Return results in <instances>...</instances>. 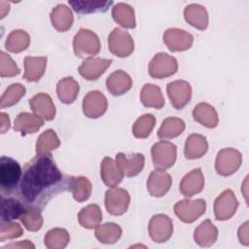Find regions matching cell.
I'll return each instance as SVG.
<instances>
[{"label":"cell","instance_id":"cell-1","mask_svg":"<svg viewBox=\"0 0 249 249\" xmlns=\"http://www.w3.org/2000/svg\"><path fill=\"white\" fill-rule=\"evenodd\" d=\"M71 178L61 173L51 153L36 155L23 167L18 196L27 207L41 210L56 195L70 191Z\"/></svg>","mask_w":249,"mask_h":249},{"label":"cell","instance_id":"cell-2","mask_svg":"<svg viewBox=\"0 0 249 249\" xmlns=\"http://www.w3.org/2000/svg\"><path fill=\"white\" fill-rule=\"evenodd\" d=\"M22 170L19 163L9 157L0 159V187L2 196L12 195L19 187Z\"/></svg>","mask_w":249,"mask_h":249},{"label":"cell","instance_id":"cell-3","mask_svg":"<svg viewBox=\"0 0 249 249\" xmlns=\"http://www.w3.org/2000/svg\"><path fill=\"white\" fill-rule=\"evenodd\" d=\"M73 50L78 57H92L100 52L99 38L93 31L81 28L73 38Z\"/></svg>","mask_w":249,"mask_h":249},{"label":"cell","instance_id":"cell-4","mask_svg":"<svg viewBox=\"0 0 249 249\" xmlns=\"http://www.w3.org/2000/svg\"><path fill=\"white\" fill-rule=\"evenodd\" d=\"M151 155L155 168L165 170L175 163L177 148L173 143L161 140L152 146Z\"/></svg>","mask_w":249,"mask_h":249},{"label":"cell","instance_id":"cell-5","mask_svg":"<svg viewBox=\"0 0 249 249\" xmlns=\"http://www.w3.org/2000/svg\"><path fill=\"white\" fill-rule=\"evenodd\" d=\"M108 49L116 56L126 57L134 50L133 39L127 31L116 27L108 36Z\"/></svg>","mask_w":249,"mask_h":249},{"label":"cell","instance_id":"cell-6","mask_svg":"<svg viewBox=\"0 0 249 249\" xmlns=\"http://www.w3.org/2000/svg\"><path fill=\"white\" fill-rule=\"evenodd\" d=\"M242 155L233 148H225L219 151L215 160V169L222 176L233 174L241 165Z\"/></svg>","mask_w":249,"mask_h":249},{"label":"cell","instance_id":"cell-7","mask_svg":"<svg viewBox=\"0 0 249 249\" xmlns=\"http://www.w3.org/2000/svg\"><path fill=\"white\" fill-rule=\"evenodd\" d=\"M178 63L175 57L165 53H158L150 61L148 71L152 78L163 79L177 72Z\"/></svg>","mask_w":249,"mask_h":249},{"label":"cell","instance_id":"cell-8","mask_svg":"<svg viewBox=\"0 0 249 249\" xmlns=\"http://www.w3.org/2000/svg\"><path fill=\"white\" fill-rule=\"evenodd\" d=\"M130 202V196L126 190L112 187L105 193V207L109 214L121 216L126 212Z\"/></svg>","mask_w":249,"mask_h":249},{"label":"cell","instance_id":"cell-9","mask_svg":"<svg viewBox=\"0 0 249 249\" xmlns=\"http://www.w3.org/2000/svg\"><path fill=\"white\" fill-rule=\"evenodd\" d=\"M206 209L205 200L197 199H183L175 203L174 212L176 216L184 223H193L204 214Z\"/></svg>","mask_w":249,"mask_h":249},{"label":"cell","instance_id":"cell-10","mask_svg":"<svg viewBox=\"0 0 249 249\" xmlns=\"http://www.w3.org/2000/svg\"><path fill=\"white\" fill-rule=\"evenodd\" d=\"M148 230L153 241L158 243L165 242L172 235V220L164 214L154 215L149 222Z\"/></svg>","mask_w":249,"mask_h":249},{"label":"cell","instance_id":"cell-11","mask_svg":"<svg viewBox=\"0 0 249 249\" xmlns=\"http://www.w3.org/2000/svg\"><path fill=\"white\" fill-rule=\"evenodd\" d=\"M166 92L171 105L175 109L180 110L190 101L192 97V87L187 81L176 80L167 84Z\"/></svg>","mask_w":249,"mask_h":249},{"label":"cell","instance_id":"cell-12","mask_svg":"<svg viewBox=\"0 0 249 249\" xmlns=\"http://www.w3.org/2000/svg\"><path fill=\"white\" fill-rule=\"evenodd\" d=\"M238 201L234 193L228 189L224 191L214 201V214L217 220L226 221L231 219L236 212Z\"/></svg>","mask_w":249,"mask_h":249},{"label":"cell","instance_id":"cell-13","mask_svg":"<svg viewBox=\"0 0 249 249\" xmlns=\"http://www.w3.org/2000/svg\"><path fill=\"white\" fill-rule=\"evenodd\" d=\"M108 102L105 95L99 90L88 92L83 99V112L89 119L101 117L107 110Z\"/></svg>","mask_w":249,"mask_h":249},{"label":"cell","instance_id":"cell-14","mask_svg":"<svg viewBox=\"0 0 249 249\" xmlns=\"http://www.w3.org/2000/svg\"><path fill=\"white\" fill-rule=\"evenodd\" d=\"M163 42L170 52H183L192 47L194 37L183 29L168 28L163 34Z\"/></svg>","mask_w":249,"mask_h":249},{"label":"cell","instance_id":"cell-15","mask_svg":"<svg viewBox=\"0 0 249 249\" xmlns=\"http://www.w3.org/2000/svg\"><path fill=\"white\" fill-rule=\"evenodd\" d=\"M116 163L124 176L133 177L139 174L145 163V158L143 154L135 153L129 156L124 153H119L116 156Z\"/></svg>","mask_w":249,"mask_h":249},{"label":"cell","instance_id":"cell-16","mask_svg":"<svg viewBox=\"0 0 249 249\" xmlns=\"http://www.w3.org/2000/svg\"><path fill=\"white\" fill-rule=\"evenodd\" d=\"M172 184L171 176L161 169L152 171L147 180V190L152 196H163Z\"/></svg>","mask_w":249,"mask_h":249},{"label":"cell","instance_id":"cell-17","mask_svg":"<svg viewBox=\"0 0 249 249\" xmlns=\"http://www.w3.org/2000/svg\"><path fill=\"white\" fill-rule=\"evenodd\" d=\"M111 63H112V59H106V58H100V57H89V58H86L82 62V64L78 68V71L84 79L89 81H93V80H97L111 65Z\"/></svg>","mask_w":249,"mask_h":249},{"label":"cell","instance_id":"cell-18","mask_svg":"<svg viewBox=\"0 0 249 249\" xmlns=\"http://www.w3.org/2000/svg\"><path fill=\"white\" fill-rule=\"evenodd\" d=\"M29 106L32 111L46 121H52L55 117V106L51 96L40 92L29 99Z\"/></svg>","mask_w":249,"mask_h":249},{"label":"cell","instance_id":"cell-19","mask_svg":"<svg viewBox=\"0 0 249 249\" xmlns=\"http://www.w3.org/2000/svg\"><path fill=\"white\" fill-rule=\"evenodd\" d=\"M204 187V177L200 168H195L187 173L180 182V192L183 196L191 197L199 194Z\"/></svg>","mask_w":249,"mask_h":249},{"label":"cell","instance_id":"cell-20","mask_svg":"<svg viewBox=\"0 0 249 249\" xmlns=\"http://www.w3.org/2000/svg\"><path fill=\"white\" fill-rule=\"evenodd\" d=\"M131 87L132 80L130 76L123 70H117L113 72L106 79V88L108 91L115 96H119L127 92Z\"/></svg>","mask_w":249,"mask_h":249},{"label":"cell","instance_id":"cell-21","mask_svg":"<svg viewBox=\"0 0 249 249\" xmlns=\"http://www.w3.org/2000/svg\"><path fill=\"white\" fill-rule=\"evenodd\" d=\"M52 24L58 32H65L72 27L74 17L70 8L64 4L56 5L50 15Z\"/></svg>","mask_w":249,"mask_h":249},{"label":"cell","instance_id":"cell-22","mask_svg":"<svg viewBox=\"0 0 249 249\" xmlns=\"http://www.w3.org/2000/svg\"><path fill=\"white\" fill-rule=\"evenodd\" d=\"M184 18L192 26L199 30H205L208 26V13L202 5L190 4L184 9Z\"/></svg>","mask_w":249,"mask_h":249},{"label":"cell","instance_id":"cell-23","mask_svg":"<svg viewBox=\"0 0 249 249\" xmlns=\"http://www.w3.org/2000/svg\"><path fill=\"white\" fill-rule=\"evenodd\" d=\"M43 124L44 121L38 115L22 112L16 118L14 129L16 131H20L22 135H25L29 133H35L43 126Z\"/></svg>","mask_w":249,"mask_h":249},{"label":"cell","instance_id":"cell-24","mask_svg":"<svg viewBox=\"0 0 249 249\" xmlns=\"http://www.w3.org/2000/svg\"><path fill=\"white\" fill-rule=\"evenodd\" d=\"M208 151V142L206 137L194 133L189 135L185 142L184 154L188 160H196L204 156Z\"/></svg>","mask_w":249,"mask_h":249},{"label":"cell","instance_id":"cell-25","mask_svg":"<svg viewBox=\"0 0 249 249\" xmlns=\"http://www.w3.org/2000/svg\"><path fill=\"white\" fill-rule=\"evenodd\" d=\"M100 175L103 183L108 187H117L123 180L124 174L118 167L116 160L105 157L100 165Z\"/></svg>","mask_w":249,"mask_h":249},{"label":"cell","instance_id":"cell-26","mask_svg":"<svg viewBox=\"0 0 249 249\" xmlns=\"http://www.w3.org/2000/svg\"><path fill=\"white\" fill-rule=\"evenodd\" d=\"M193 118L195 121L208 128L216 127L219 123L218 113L215 108L206 102H200L194 108Z\"/></svg>","mask_w":249,"mask_h":249},{"label":"cell","instance_id":"cell-27","mask_svg":"<svg viewBox=\"0 0 249 249\" xmlns=\"http://www.w3.org/2000/svg\"><path fill=\"white\" fill-rule=\"evenodd\" d=\"M46 56H26L24 58L23 78L28 82H37L44 75L47 65Z\"/></svg>","mask_w":249,"mask_h":249},{"label":"cell","instance_id":"cell-28","mask_svg":"<svg viewBox=\"0 0 249 249\" xmlns=\"http://www.w3.org/2000/svg\"><path fill=\"white\" fill-rule=\"evenodd\" d=\"M218 237V229L210 220L203 221L194 232V239L200 247H209Z\"/></svg>","mask_w":249,"mask_h":249},{"label":"cell","instance_id":"cell-29","mask_svg":"<svg viewBox=\"0 0 249 249\" xmlns=\"http://www.w3.org/2000/svg\"><path fill=\"white\" fill-rule=\"evenodd\" d=\"M27 206L10 196H2V202H1V221H13L16 219H20L21 215L25 212Z\"/></svg>","mask_w":249,"mask_h":249},{"label":"cell","instance_id":"cell-30","mask_svg":"<svg viewBox=\"0 0 249 249\" xmlns=\"http://www.w3.org/2000/svg\"><path fill=\"white\" fill-rule=\"evenodd\" d=\"M80 87L78 82L72 77H66L58 81L56 85V93L62 103H73L79 93Z\"/></svg>","mask_w":249,"mask_h":249},{"label":"cell","instance_id":"cell-31","mask_svg":"<svg viewBox=\"0 0 249 249\" xmlns=\"http://www.w3.org/2000/svg\"><path fill=\"white\" fill-rule=\"evenodd\" d=\"M140 100L145 107L160 109L164 106V97L157 85L145 84L140 92Z\"/></svg>","mask_w":249,"mask_h":249},{"label":"cell","instance_id":"cell-32","mask_svg":"<svg viewBox=\"0 0 249 249\" xmlns=\"http://www.w3.org/2000/svg\"><path fill=\"white\" fill-rule=\"evenodd\" d=\"M113 19L124 28H134L136 20L134 9L126 3H118L112 8Z\"/></svg>","mask_w":249,"mask_h":249},{"label":"cell","instance_id":"cell-33","mask_svg":"<svg viewBox=\"0 0 249 249\" xmlns=\"http://www.w3.org/2000/svg\"><path fill=\"white\" fill-rule=\"evenodd\" d=\"M102 220V212L97 204H89L81 209L78 214V221L83 228L96 229Z\"/></svg>","mask_w":249,"mask_h":249},{"label":"cell","instance_id":"cell-34","mask_svg":"<svg viewBox=\"0 0 249 249\" xmlns=\"http://www.w3.org/2000/svg\"><path fill=\"white\" fill-rule=\"evenodd\" d=\"M69 5L72 9L80 15H87L91 13H104L106 12L110 6L113 5L112 1H85V0H76V1H68Z\"/></svg>","mask_w":249,"mask_h":249},{"label":"cell","instance_id":"cell-35","mask_svg":"<svg viewBox=\"0 0 249 249\" xmlns=\"http://www.w3.org/2000/svg\"><path fill=\"white\" fill-rule=\"evenodd\" d=\"M186 124L182 119L168 117L161 123L158 130V136L160 139H172L179 136L185 130Z\"/></svg>","mask_w":249,"mask_h":249},{"label":"cell","instance_id":"cell-36","mask_svg":"<svg viewBox=\"0 0 249 249\" xmlns=\"http://www.w3.org/2000/svg\"><path fill=\"white\" fill-rule=\"evenodd\" d=\"M30 44L29 34L21 29L13 30L7 37L5 48L11 53H21L25 51Z\"/></svg>","mask_w":249,"mask_h":249},{"label":"cell","instance_id":"cell-37","mask_svg":"<svg viewBox=\"0 0 249 249\" xmlns=\"http://www.w3.org/2000/svg\"><path fill=\"white\" fill-rule=\"evenodd\" d=\"M92 186L90 181L84 176L72 177L70 184V192L73 195V197L78 202H83L91 195Z\"/></svg>","mask_w":249,"mask_h":249},{"label":"cell","instance_id":"cell-38","mask_svg":"<svg viewBox=\"0 0 249 249\" xmlns=\"http://www.w3.org/2000/svg\"><path fill=\"white\" fill-rule=\"evenodd\" d=\"M60 146L59 138L53 129L45 130L37 139L36 142V155L50 154L53 150Z\"/></svg>","mask_w":249,"mask_h":249},{"label":"cell","instance_id":"cell-39","mask_svg":"<svg viewBox=\"0 0 249 249\" xmlns=\"http://www.w3.org/2000/svg\"><path fill=\"white\" fill-rule=\"evenodd\" d=\"M122 235V229L115 223L99 225L95 230V237L98 241L105 244L116 243Z\"/></svg>","mask_w":249,"mask_h":249},{"label":"cell","instance_id":"cell-40","mask_svg":"<svg viewBox=\"0 0 249 249\" xmlns=\"http://www.w3.org/2000/svg\"><path fill=\"white\" fill-rule=\"evenodd\" d=\"M44 241L49 249H62L69 243L70 235L66 230L54 228L46 233Z\"/></svg>","mask_w":249,"mask_h":249},{"label":"cell","instance_id":"cell-41","mask_svg":"<svg viewBox=\"0 0 249 249\" xmlns=\"http://www.w3.org/2000/svg\"><path fill=\"white\" fill-rule=\"evenodd\" d=\"M155 124L156 118L152 114H144L135 121L132 126V133L136 138H147L151 134Z\"/></svg>","mask_w":249,"mask_h":249},{"label":"cell","instance_id":"cell-42","mask_svg":"<svg viewBox=\"0 0 249 249\" xmlns=\"http://www.w3.org/2000/svg\"><path fill=\"white\" fill-rule=\"evenodd\" d=\"M25 91H26V89L21 84L19 83L12 84L10 87L6 89V90L1 96V99H0L1 108L11 107L17 104L19 101V99L25 94Z\"/></svg>","mask_w":249,"mask_h":249},{"label":"cell","instance_id":"cell-43","mask_svg":"<svg viewBox=\"0 0 249 249\" xmlns=\"http://www.w3.org/2000/svg\"><path fill=\"white\" fill-rule=\"evenodd\" d=\"M20 221L29 231H37L43 226V217L41 210L33 207H27L25 212L21 215Z\"/></svg>","mask_w":249,"mask_h":249},{"label":"cell","instance_id":"cell-44","mask_svg":"<svg viewBox=\"0 0 249 249\" xmlns=\"http://www.w3.org/2000/svg\"><path fill=\"white\" fill-rule=\"evenodd\" d=\"M20 73L19 68L13 60V58L3 51L0 52V76L15 77Z\"/></svg>","mask_w":249,"mask_h":249},{"label":"cell","instance_id":"cell-45","mask_svg":"<svg viewBox=\"0 0 249 249\" xmlns=\"http://www.w3.org/2000/svg\"><path fill=\"white\" fill-rule=\"evenodd\" d=\"M23 233V230L19 224L12 221H1L0 226V241L6 239H14L19 237Z\"/></svg>","mask_w":249,"mask_h":249},{"label":"cell","instance_id":"cell-46","mask_svg":"<svg viewBox=\"0 0 249 249\" xmlns=\"http://www.w3.org/2000/svg\"><path fill=\"white\" fill-rule=\"evenodd\" d=\"M238 239L240 243L243 245L249 244V235H248V222H245L239 229H238Z\"/></svg>","mask_w":249,"mask_h":249},{"label":"cell","instance_id":"cell-47","mask_svg":"<svg viewBox=\"0 0 249 249\" xmlns=\"http://www.w3.org/2000/svg\"><path fill=\"white\" fill-rule=\"evenodd\" d=\"M1 133H5L10 128V119L6 113H1Z\"/></svg>","mask_w":249,"mask_h":249},{"label":"cell","instance_id":"cell-48","mask_svg":"<svg viewBox=\"0 0 249 249\" xmlns=\"http://www.w3.org/2000/svg\"><path fill=\"white\" fill-rule=\"evenodd\" d=\"M17 248V247H23V248H35L34 244H32L31 242H29L28 240H23V241H20L18 243H11V244H8L6 245L5 247L3 248Z\"/></svg>","mask_w":249,"mask_h":249},{"label":"cell","instance_id":"cell-49","mask_svg":"<svg viewBox=\"0 0 249 249\" xmlns=\"http://www.w3.org/2000/svg\"><path fill=\"white\" fill-rule=\"evenodd\" d=\"M0 7H1V17H0V18L2 19V18H5V16H6V14L9 12V10H10V5L8 4V3H6V2H4V1H1L0 2Z\"/></svg>","mask_w":249,"mask_h":249}]
</instances>
